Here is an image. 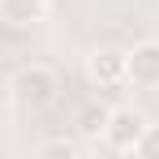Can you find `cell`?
Wrapping results in <instances>:
<instances>
[{"mask_svg": "<svg viewBox=\"0 0 159 159\" xmlns=\"http://www.w3.org/2000/svg\"><path fill=\"white\" fill-rule=\"evenodd\" d=\"M9 90H13V103L17 107L39 112V107H48L56 99V78H52V69H43V65H26V69L13 73Z\"/></svg>", "mask_w": 159, "mask_h": 159, "instance_id": "obj_1", "label": "cell"}, {"mask_svg": "<svg viewBox=\"0 0 159 159\" xmlns=\"http://www.w3.org/2000/svg\"><path fill=\"white\" fill-rule=\"evenodd\" d=\"M142 133H146V120H142V112H133V107H112V112H107L103 142L112 146V151H133Z\"/></svg>", "mask_w": 159, "mask_h": 159, "instance_id": "obj_2", "label": "cell"}, {"mask_svg": "<svg viewBox=\"0 0 159 159\" xmlns=\"http://www.w3.org/2000/svg\"><path fill=\"white\" fill-rule=\"evenodd\" d=\"M125 82H133V86H159V39L133 43L125 52Z\"/></svg>", "mask_w": 159, "mask_h": 159, "instance_id": "obj_3", "label": "cell"}, {"mask_svg": "<svg viewBox=\"0 0 159 159\" xmlns=\"http://www.w3.org/2000/svg\"><path fill=\"white\" fill-rule=\"evenodd\" d=\"M90 78L99 82V86H116V82H125V52H116V48H99V52H90Z\"/></svg>", "mask_w": 159, "mask_h": 159, "instance_id": "obj_4", "label": "cell"}, {"mask_svg": "<svg viewBox=\"0 0 159 159\" xmlns=\"http://www.w3.org/2000/svg\"><path fill=\"white\" fill-rule=\"evenodd\" d=\"M48 13V0H0V22L9 26H34Z\"/></svg>", "mask_w": 159, "mask_h": 159, "instance_id": "obj_5", "label": "cell"}, {"mask_svg": "<svg viewBox=\"0 0 159 159\" xmlns=\"http://www.w3.org/2000/svg\"><path fill=\"white\" fill-rule=\"evenodd\" d=\"M107 112H112V107L86 103V107L78 112V133H82V138H103V129H107Z\"/></svg>", "mask_w": 159, "mask_h": 159, "instance_id": "obj_6", "label": "cell"}, {"mask_svg": "<svg viewBox=\"0 0 159 159\" xmlns=\"http://www.w3.org/2000/svg\"><path fill=\"white\" fill-rule=\"evenodd\" d=\"M39 155H43V159H73V155H78V146L65 142V138H52V142L39 146Z\"/></svg>", "mask_w": 159, "mask_h": 159, "instance_id": "obj_7", "label": "cell"}, {"mask_svg": "<svg viewBox=\"0 0 159 159\" xmlns=\"http://www.w3.org/2000/svg\"><path fill=\"white\" fill-rule=\"evenodd\" d=\"M133 155H146V159H159V125H146V133L138 138Z\"/></svg>", "mask_w": 159, "mask_h": 159, "instance_id": "obj_8", "label": "cell"}]
</instances>
